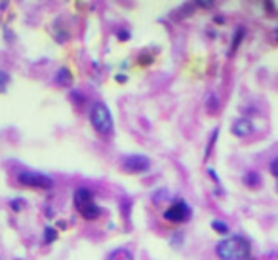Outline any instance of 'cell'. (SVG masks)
Returning <instances> with one entry per match:
<instances>
[{
  "instance_id": "ac0fdd59",
  "label": "cell",
  "mask_w": 278,
  "mask_h": 260,
  "mask_svg": "<svg viewBox=\"0 0 278 260\" xmlns=\"http://www.w3.org/2000/svg\"><path fill=\"white\" fill-rule=\"evenodd\" d=\"M10 207L14 209V211H21L25 207V199L23 197H16V199H10Z\"/></svg>"
},
{
  "instance_id": "ba28073f",
  "label": "cell",
  "mask_w": 278,
  "mask_h": 260,
  "mask_svg": "<svg viewBox=\"0 0 278 260\" xmlns=\"http://www.w3.org/2000/svg\"><path fill=\"white\" fill-rule=\"evenodd\" d=\"M53 82H55L57 86H61V87H69L70 84H72V72H70L67 66H61V68L55 72Z\"/></svg>"
},
{
  "instance_id": "7402d4cb",
  "label": "cell",
  "mask_w": 278,
  "mask_h": 260,
  "mask_svg": "<svg viewBox=\"0 0 278 260\" xmlns=\"http://www.w3.org/2000/svg\"><path fill=\"white\" fill-rule=\"evenodd\" d=\"M273 36H275V40H278V29H275V32H273Z\"/></svg>"
},
{
  "instance_id": "52a82bcc",
  "label": "cell",
  "mask_w": 278,
  "mask_h": 260,
  "mask_svg": "<svg viewBox=\"0 0 278 260\" xmlns=\"http://www.w3.org/2000/svg\"><path fill=\"white\" fill-rule=\"evenodd\" d=\"M231 130L236 137H248V135H252V133H254L255 128L248 118H238V120H234V122H232Z\"/></svg>"
},
{
  "instance_id": "7c38bea8",
  "label": "cell",
  "mask_w": 278,
  "mask_h": 260,
  "mask_svg": "<svg viewBox=\"0 0 278 260\" xmlns=\"http://www.w3.org/2000/svg\"><path fill=\"white\" fill-rule=\"evenodd\" d=\"M242 180L250 188H259L261 186V175L257 173V171H248V173L242 177Z\"/></svg>"
},
{
  "instance_id": "5bb4252c",
  "label": "cell",
  "mask_w": 278,
  "mask_h": 260,
  "mask_svg": "<svg viewBox=\"0 0 278 260\" xmlns=\"http://www.w3.org/2000/svg\"><path fill=\"white\" fill-rule=\"evenodd\" d=\"M10 82H12L10 72H8V70H4V68H0V93H4V91L8 89Z\"/></svg>"
},
{
  "instance_id": "3957f363",
  "label": "cell",
  "mask_w": 278,
  "mask_h": 260,
  "mask_svg": "<svg viewBox=\"0 0 278 260\" xmlns=\"http://www.w3.org/2000/svg\"><path fill=\"white\" fill-rule=\"evenodd\" d=\"M16 179L21 186H27V188H36V190H52L53 188V179L46 173H40V171L23 169L16 175Z\"/></svg>"
},
{
  "instance_id": "9c48e42d",
  "label": "cell",
  "mask_w": 278,
  "mask_h": 260,
  "mask_svg": "<svg viewBox=\"0 0 278 260\" xmlns=\"http://www.w3.org/2000/svg\"><path fill=\"white\" fill-rule=\"evenodd\" d=\"M80 215H82V218H86V220H95V218L101 215V207L93 201V203H90L88 207H84V209H80L78 211Z\"/></svg>"
},
{
  "instance_id": "d6986e66",
  "label": "cell",
  "mask_w": 278,
  "mask_h": 260,
  "mask_svg": "<svg viewBox=\"0 0 278 260\" xmlns=\"http://www.w3.org/2000/svg\"><path fill=\"white\" fill-rule=\"evenodd\" d=\"M269 171H271V175H273V177H277V179H278V156L273 160V162H271V163H269Z\"/></svg>"
},
{
  "instance_id": "e0dca14e",
  "label": "cell",
  "mask_w": 278,
  "mask_h": 260,
  "mask_svg": "<svg viewBox=\"0 0 278 260\" xmlns=\"http://www.w3.org/2000/svg\"><path fill=\"white\" fill-rule=\"evenodd\" d=\"M217 135H219V130H213L211 131V137H209V143H208V150H206V160L209 158V154H211V150H213V145H215V139H217Z\"/></svg>"
},
{
  "instance_id": "7a4b0ae2",
  "label": "cell",
  "mask_w": 278,
  "mask_h": 260,
  "mask_svg": "<svg viewBox=\"0 0 278 260\" xmlns=\"http://www.w3.org/2000/svg\"><path fill=\"white\" fill-rule=\"evenodd\" d=\"M90 124H92V128L99 135H111L113 130H115V122H113V114H111V110L109 107L105 105V103H93L92 109H90Z\"/></svg>"
},
{
  "instance_id": "8fae6325",
  "label": "cell",
  "mask_w": 278,
  "mask_h": 260,
  "mask_svg": "<svg viewBox=\"0 0 278 260\" xmlns=\"http://www.w3.org/2000/svg\"><path fill=\"white\" fill-rule=\"evenodd\" d=\"M244 36H246V29H244V27H236V31H234V34H232V44H231V49H229V55H232V51L238 49V46L242 44Z\"/></svg>"
},
{
  "instance_id": "30bf717a",
  "label": "cell",
  "mask_w": 278,
  "mask_h": 260,
  "mask_svg": "<svg viewBox=\"0 0 278 260\" xmlns=\"http://www.w3.org/2000/svg\"><path fill=\"white\" fill-rule=\"evenodd\" d=\"M107 260H134V255L130 249H124V247H118L115 251L109 253Z\"/></svg>"
},
{
  "instance_id": "5b68a950",
  "label": "cell",
  "mask_w": 278,
  "mask_h": 260,
  "mask_svg": "<svg viewBox=\"0 0 278 260\" xmlns=\"http://www.w3.org/2000/svg\"><path fill=\"white\" fill-rule=\"evenodd\" d=\"M151 165H153L151 158L141 156V154H132V156L122 158V169H124L126 173H132V175L147 173V171L151 169Z\"/></svg>"
},
{
  "instance_id": "2e32d148",
  "label": "cell",
  "mask_w": 278,
  "mask_h": 260,
  "mask_svg": "<svg viewBox=\"0 0 278 260\" xmlns=\"http://www.w3.org/2000/svg\"><path fill=\"white\" fill-rule=\"evenodd\" d=\"M206 110H208L209 114H213V112H217V110H219V99H217V95H209L208 97Z\"/></svg>"
},
{
  "instance_id": "9a60e30c",
  "label": "cell",
  "mask_w": 278,
  "mask_h": 260,
  "mask_svg": "<svg viewBox=\"0 0 278 260\" xmlns=\"http://www.w3.org/2000/svg\"><path fill=\"white\" fill-rule=\"evenodd\" d=\"M42 239H44V243H46V245L53 243V241L57 239V230H55V228H52V226H46V228H44V236H42Z\"/></svg>"
},
{
  "instance_id": "6da1fadb",
  "label": "cell",
  "mask_w": 278,
  "mask_h": 260,
  "mask_svg": "<svg viewBox=\"0 0 278 260\" xmlns=\"http://www.w3.org/2000/svg\"><path fill=\"white\" fill-rule=\"evenodd\" d=\"M215 255L221 260H248L252 245L244 236H229L215 245Z\"/></svg>"
},
{
  "instance_id": "8992f818",
  "label": "cell",
  "mask_w": 278,
  "mask_h": 260,
  "mask_svg": "<svg viewBox=\"0 0 278 260\" xmlns=\"http://www.w3.org/2000/svg\"><path fill=\"white\" fill-rule=\"evenodd\" d=\"M72 201H74L76 211H80V209L88 207L90 203H93L95 199H93V192L90 190V188L80 186V188H76V190H74V194H72Z\"/></svg>"
},
{
  "instance_id": "ffe728a7",
  "label": "cell",
  "mask_w": 278,
  "mask_h": 260,
  "mask_svg": "<svg viewBox=\"0 0 278 260\" xmlns=\"http://www.w3.org/2000/svg\"><path fill=\"white\" fill-rule=\"evenodd\" d=\"M116 36H118V40H128V38H130V31L118 29V31H116Z\"/></svg>"
},
{
  "instance_id": "4fadbf2b",
  "label": "cell",
  "mask_w": 278,
  "mask_h": 260,
  "mask_svg": "<svg viewBox=\"0 0 278 260\" xmlns=\"http://www.w3.org/2000/svg\"><path fill=\"white\" fill-rule=\"evenodd\" d=\"M211 228L217 232V234H229V224L225 222V220H219V218H215V220H211Z\"/></svg>"
},
{
  "instance_id": "44dd1931",
  "label": "cell",
  "mask_w": 278,
  "mask_h": 260,
  "mask_svg": "<svg viewBox=\"0 0 278 260\" xmlns=\"http://www.w3.org/2000/svg\"><path fill=\"white\" fill-rule=\"evenodd\" d=\"M126 80H128V78H126L124 74H118V76H116V82H120V84H122V82H126Z\"/></svg>"
},
{
  "instance_id": "603a6c76",
  "label": "cell",
  "mask_w": 278,
  "mask_h": 260,
  "mask_svg": "<svg viewBox=\"0 0 278 260\" xmlns=\"http://www.w3.org/2000/svg\"><path fill=\"white\" fill-rule=\"evenodd\" d=\"M277 190H278V182H277Z\"/></svg>"
},
{
  "instance_id": "277c9868",
  "label": "cell",
  "mask_w": 278,
  "mask_h": 260,
  "mask_svg": "<svg viewBox=\"0 0 278 260\" xmlns=\"http://www.w3.org/2000/svg\"><path fill=\"white\" fill-rule=\"evenodd\" d=\"M192 217V209L191 205L187 203L185 199H175L166 211H164V218L172 224H181V222H187Z\"/></svg>"
}]
</instances>
